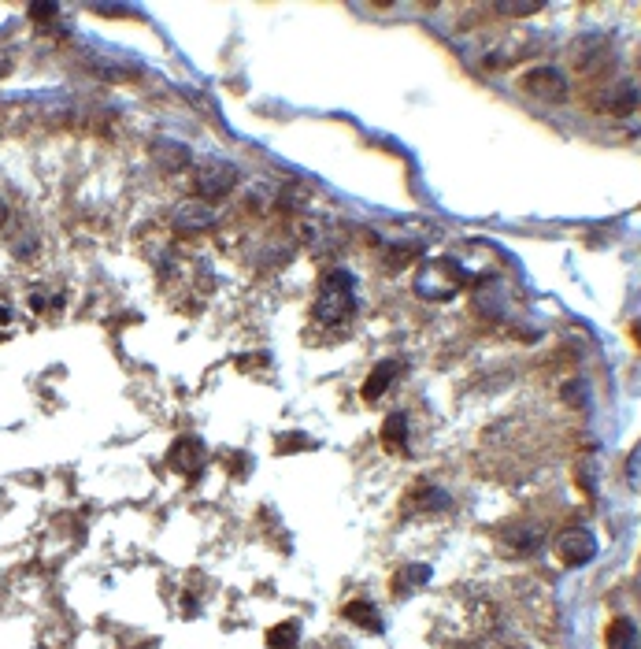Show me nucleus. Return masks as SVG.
<instances>
[{"label": "nucleus", "instance_id": "obj_10", "mask_svg": "<svg viewBox=\"0 0 641 649\" xmlns=\"http://www.w3.org/2000/svg\"><path fill=\"white\" fill-rule=\"evenodd\" d=\"M212 223H215V212H212V208H204V204H186V208L178 212V230H182V234L208 230Z\"/></svg>", "mask_w": 641, "mask_h": 649}, {"label": "nucleus", "instance_id": "obj_7", "mask_svg": "<svg viewBox=\"0 0 641 649\" xmlns=\"http://www.w3.org/2000/svg\"><path fill=\"white\" fill-rule=\"evenodd\" d=\"M397 375H401V364H397V360H382V364H375V371H371L364 382V401H378V397L393 386Z\"/></svg>", "mask_w": 641, "mask_h": 649}, {"label": "nucleus", "instance_id": "obj_16", "mask_svg": "<svg viewBox=\"0 0 641 649\" xmlns=\"http://www.w3.org/2000/svg\"><path fill=\"white\" fill-rule=\"evenodd\" d=\"M504 15H534L538 12V4H501Z\"/></svg>", "mask_w": 641, "mask_h": 649}, {"label": "nucleus", "instance_id": "obj_13", "mask_svg": "<svg viewBox=\"0 0 641 649\" xmlns=\"http://www.w3.org/2000/svg\"><path fill=\"white\" fill-rule=\"evenodd\" d=\"M427 579H430V568H427V564H408V568H404V572L397 575V579H393V590H397V594H412L415 586L427 583Z\"/></svg>", "mask_w": 641, "mask_h": 649}, {"label": "nucleus", "instance_id": "obj_4", "mask_svg": "<svg viewBox=\"0 0 641 649\" xmlns=\"http://www.w3.org/2000/svg\"><path fill=\"white\" fill-rule=\"evenodd\" d=\"M523 90L534 93L538 101H567V78L564 71H556V67H534L527 78H523Z\"/></svg>", "mask_w": 641, "mask_h": 649}, {"label": "nucleus", "instance_id": "obj_3", "mask_svg": "<svg viewBox=\"0 0 641 649\" xmlns=\"http://www.w3.org/2000/svg\"><path fill=\"white\" fill-rule=\"evenodd\" d=\"M234 186H238V167L223 164V160L204 164L201 171H197V179H193V190L201 193L204 201H223Z\"/></svg>", "mask_w": 641, "mask_h": 649}, {"label": "nucleus", "instance_id": "obj_12", "mask_svg": "<svg viewBox=\"0 0 641 649\" xmlns=\"http://www.w3.org/2000/svg\"><path fill=\"white\" fill-rule=\"evenodd\" d=\"M297 638H301V624L297 620H286V624H278L267 631V646L271 649H293L297 646Z\"/></svg>", "mask_w": 641, "mask_h": 649}, {"label": "nucleus", "instance_id": "obj_18", "mask_svg": "<svg viewBox=\"0 0 641 649\" xmlns=\"http://www.w3.org/2000/svg\"><path fill=\"white\" fill-rule=\"evenodd\" d=\"M638 460H641V453L634 449V453H630V483H638Z\"/></svg>", "mask_w": 641, "mask_h": 649}, {"label": "nucleus", "instance_id": "obj_9", "mask_svg": "<svg viewBox=\"0 0 641 649\" xmlns=\"http://www.w3.org/2000/svg\"><path fill=\"white\" fill-rule=\"evenodd\" d=\"M341 616L349 620V624L364 627V631H382V620H378V609L371 605V601H349L345 609H341Z\"/></svg>", "mask_w": 641, "mask_h": 649}, {"label": "nucleus", "instance_id": "obj_1", "mask_svg": "<svg viewBox=\"0 0 641 649\" xmlns=\"http://www.w3.org/2000/svg\"><path fill=\"white\" fill-rule=\"evenodd\" d=\"M352 312H356V282H352L349 271H330V279L323 282V290L315 297V323L334 327V323H345Z\"/></svg>", "mask_w": 641, "mask_h": 649}, {"label": "nucleus", "instance_id": "obj_15", "mask_svg": "<svg viewBox=\"0 0 641 649\" xmlns=\"http://www.w3.org/2000/svg\"><path fill=\"white\" fill-rule=\"evenodd\" d=\"M508 542L519 549H530L541 542V531H534V527H512V531H508Z\"/></svg>", "mask_w": 641, "mask_h": 649}, {"label": "nucleus", "instance_id": "obj_19", "mask_svg": "<svg viewBox=\"0 0 641 649\" xmlns=\"http://www.w3.org/2000/svg\"><path fill=\"white\" fill-rule=\"evenodd\" d=\"M4 216H8V208H4V204H0V223H4Z\"/></svg>", "mask_w": 641, "mask_h": 649}, {"label": "nucleus", "instance_id": "obj_14", "mask_svg": "<svg viewBox=\"0 0 641 649\" xmlns=\"http://www.w3.org/2000/svg\"><path fill=\"white\" fill-rule=\"evenodd\" d=\"M449 505H453V497L445 494V490H438V486H423V490H419V509L441 512V509H449Z\"/></svg>", "mask_w": 641, "mask_h": 649}, {"label": "nucleus", "instance_id": "obj_5", "mask_svg": "<svg viewBox=\"0 0 641 649\" xmlns=\"http://www.w3.org/2000/svg\"><path fill=\"white\" fill-rule=\"evenodd\" d=\"M560 557H564V564H571V568H579V564L597 557V538H593V531L571 527V531L560 538Z\"/></svg>", "mask_w": 641, "mask_h": 649}, {"label": "nucleus", "instance_id": "obj_11", "mask_svg": "<svg viewBox=\"0 0 641 649\" xmlns=\"http://www.w3.org/2000/svg\"><path fill=\"white\" fill-rule=\"evenodd\" d=\"M638 646V627H634V620H616V624L608 627V649H634Z\"/></svg>", "mask_w": 641, "mask_h": 649}, {"label": "nucleus", "instance_id": "obj_2", "mask_svg": "<svg viewBox=\"0 0 641 649\" xmlns=\"http://www.w3.org/2000/svg\"><path fill=\"white\" fill-rule=\"evenodd\" d=\"M467 271L456 260H430L427 268L415 275V293H423L427 301H445L460 286H467Z\"/></svg>", "mask_w": 641, "mask_h": 649}, {"label": "nucleus", "instance_id": "obj_8", "mask_svg": "<svg viewBox=\"0 0 641 649\" xmlns=\"http://www.w3.org/2000/svg\"><path fill=\"white\" fill-rule=\"evenodd\" d=\"M382 446L393 453H408V416L404 412H390L382 423Z\"/></svg>", "mask_w": 641, "mask_h": 649}, {"label": "nucleus", "instance_id": "obj_6", "mask_svg": "<svg viewBox=\"0 0 641 649\" xmlns=\"http://www.w3.org/2000/svg\"><path fill=\"white\" fill-rule=\"evenodd\" d=\"M171 464L186 475H197L204 468V446L197 438H178L175 449H171Z\"/></svg>", "mask_w": 641, "mask_h": 649}, {"label": "nucleus", "instance_id": "obj_17", "mask_svg": "<svg viewBox=\"0 0 641 649\" xmlns=\"http://www.w3.org/2000/svg\"><path fill=\"white\" fill-rule=\"evenodd\" d=\"M30 15H34V19H49V15H56V4H34Z\"/></svg>", "mask_w": 641, "mask_h": 649}]
</instances>
